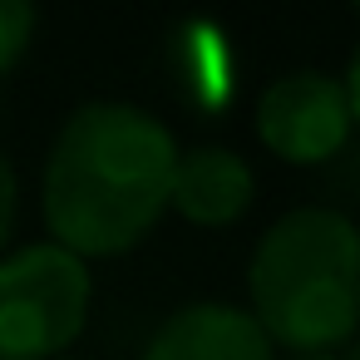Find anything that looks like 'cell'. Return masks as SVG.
Here are the masks:
<instances>
[{
    "mask_svg": "<svg viewBox=\"0 0 360 360\" xmlns=\"http://www.w3.org/2000/svg\"><path fill=\"white\" fill-rule=\"evenodd\" d=\"M247 281L266 340L326 355L360 326V227L335 207H296L257 242Z\"/></svg>",
    "mask_w": 360,
    "mask_h": 360,
    "instance_id": "obj_2",
    "label": "cell"
},
{
    "mask_svg": "<svg viewBox=\"0 0 360 360\" xmlns=\"http://www.w3.org/2000/svg\"><path fill=\"white\" fill-rule=\"evenodd\" d=\"M168 202L202 227H227L252 202V168L232 148H193L173 163Z\"/></svg>",
    "mask_w": 360,
    "mask_h": 360,
    "instance_id": "obj_6",
    "label": "cell"
},
{
    "mask_svg": "<svg viewBox=\"0 0 360 360\" xmlns=\"http://www.w3.org/2000/svg\"><path fill=\"white\" fill-rule=\"evenodd\" d=\"M143 360H271V340L242 306L198 301L158 326Z\"/></svg>",
    "mask_w": 360,
    "mask_h": 360,
    "instance_id": "obj_5",
    "label": "cell"
},
{
    "mask_svg": "<svg viewBox=\"0 0 360 360\" xmlns=\"http://www.w3.org/2000/svg\"><path fill=\"white\" fill-rule=\"evenodd\" d=\"M257 134L286 163H321L350 134V109L340 79L321 70H296L276 79L257 104Z\"/></svg>",
    "mask_w": 360,
    "mask_h": 360,
    "instance_id": "obj_4",
    "label": "cell"
},
{
    "mask_svg": "<svg viewBox=\"0 0 360 360\" xmlns=\"http://www.w3.org/2000/svg\"><path fill=\"white\" fill-rule=\"evenodd\" d=\"M173 134L134 104H84L65 119L45 163V222L65 252H129L168 207Z\"/></svg>",
    "mask_w": 360,
    "mask_h": 360,
    "instance_id": "obj_1",
    "label": "cell"
},
{
    "mask_svg": "<svg viewBox=\"0 0 360 360\" xmlns=\"http://www.w3.org/2000/svg\"><path fill=\"white\" fill-rule=\"evenodd\" d=\"M11 227H15V173H11V158L0 153V247H6Z\"/></svg>",
    "mask_w": 360,
    "mask_h": 360,
    "instance_id": "obj_8",
    "label": "cell"
},
{
    "mask_svg": "<svg viewBox=\"0 0 360 360\" xmlns=\"http://www.w3.org/2000/svg\"><path fill=\"white\" fill-rule=\"evenodd\" d=\"M89 316V271L60 242L0 262V360H55Z\"/></svg>",
    "mask_w": 360,
    "mask_h": 360,
    "instance_id": "obj_3",
    "label": "cell"
},
{
    "mask_svg": "<svg viewBox=\"0 0 360 360\" xmlns=\"http://www.w3.org/2000/svg\"><path fill=\"white\" fill-rule=\"evenodd\" d=\"M55 360H65V355H55Z\"/></svg>",
    "mask_w": 360,
    "mask_h": 360,
    "instance_id": "obj_12",
    "label": "cell"
},
{
    "mask_svg": "<svg viewBox=\"0 0 360 360\" xmlns=\"http://www.w3.org/2000/svg\"><path fill=\"white\" fill-rule=\"evenodd\" d=\"M345 109H350V124H360V50L350 55V70H345Z\"/></svg>",
    "mask_w": 360,
    "mask_h": 360,
    "instance_id": "obj_9",
    "label": "cell"
},
{
    "mask_svg": "<svg viewBox=\"0 0 360 360\" xmlns=\"http://www.w3.org/2000/svg\"><path fill=\"white\" fill-rule=\"evenodd\" d=\"M350 360H360V345H355V350H350Z\"/></svg>",
    "mask_w": 360,
    "mask_h": 360,
    "instance_id": "obj_11",
    "label": "cell"
},
{
    "mask_svg": "<svg viewBox=\"0 0 360 360\" xmlns=\"http://www.w3.org/2000/svg\"><path fill=\"white\" fill-rule=\"evenodd\" d=\"M35 35V11L25 0H0V75H6Z\"/></svg>",
    "mask_w": 360,
    "mask_h": 360,
    "instance_id": "obj_7",
    "label": "cell"
},
{
    "mask_svg": "<svg viewBox=\"0 0 360 360\" xmlns=\"http://www.w3.org/2000/svg\"><path fill=\"white\" fill-rule=\"evenodd\" d=\"M301 360H330V355H301Z\"/></svg>",
    "mask_w": 360,
    "mask_h": 360,
    "instance_id": "obj_10",
    "label": "cell"
}]
</instances>
